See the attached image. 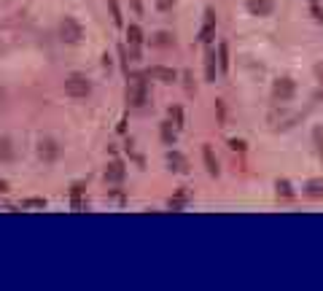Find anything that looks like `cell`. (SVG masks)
<instances>
[{
	"mask_svg": "<svg viewBox=\"0 0 323 291\" xmlns=\"http://www.w3.org/2000/svg\"><path fill=\"white\" fill-rule=\"evenodd\" d=\"M148 78H154V81H162V84H172L178 78V73L172 70V67H164V65H151L146 70Z\"/></svg>",
	"mask_w": 323,
	"mask_h": 291,
	"instance_id": "cell-7",
	"label": "cell"
},
{
	"mask_svg": "<svg viewBox=\"0 0 323 291\" xmlns=\"http://www.w3.org/2000/svg\"><path fill=\"white\" fill-rule=\"evenodd\" d=\"M229 148H232V151L245 154L248 151V143H245V140H240V138H232V140H229Z\"/></svg>",
	"mask_w": 323,
	"mask_h": 291,
	"instance_id": "cell-21",
	"label": "cell"
},
{
	"mask_svg": "<svg viewBox=\"0 0 323 291\" xmlns=\"http://www.w3.org/2000/svg\"><path fill=\"white\" fill-rule=\"evenodd\" d=\"M202 159H205V167H207V173L216 178L218 173H221V167H218V159H216V154H213V148L210 146H202Z\"/></svg>",
	"mask_w": 323,
	"mask_h": 291,
	"instance_id": "cell-12",
	"label": "cell"
},
{
	"mask_svg": "<svg viewBox=\"0 0 323 291\" xmlns=\"http://www.w3.org/2000/svg\"><path fill=\"white\" fill-rule=\"evenodd\" d=\"M108 5H111V11H113V22H116V25H121V11H119V3H116V0H108Z\"/></svg>",
	"mask_w": 323,
	"mask_h": 291,
	"instance_id": "cell-23",
	"label": "cell"
},
{
	"mask_svg": "<svg viewBox=\"0 0 323 291\" xmlns=\"http://www.w3.org/2000/svg\"><path fill=\"white\" fill-rule=\"evenodd\" d=\"M62 89H65L67 97H73V100H84V97L92 95V81L86 73H70V76H65V81H62Z\"/></svg>",
	"mask_w": 323,
	"mask_h": 291,
	"instance_id": "cell-1",
	"label": "cell"
},
{
	"mask_svg": "<svg viewBox=\"0 0 323 291\" xmlns=\"http://www.w3.org/2000/svg\"><path fill=\"white\" fill-rule=\"evenodd\" d=\"M213 35H216V11L205 8V19H202V27H199V41L210 43Z\"/></svg>",
	"mask_w": 323,
	"mask_h": 291,
	"instance_id": "cell-6",
	"label": "cell"
},
{
	"mask_svg": "<svg viewBox=\"0 0 323 291\" xmlns=\"http://www.w3.org/2000/svg\"><path fill=\"white\" fill-rule=\"evenodd\" d=\"M293 95H296V81H293V78H278V81L272 84V97L275 100L288 102Z\"/></svg>",
	"mask_w": 323,
	"mask_h": 291,
	"instance_id": "cell-5",
	"label": "cell"
},
{
	"mask_svg": "<svg viewBox=\"0 0 323 291\" xmlns=\"http://www.w3.org/2000/svg\"><path fill=\"white\" fill-rule=\"evenodd\" d=\"M170 113H175V127L181 129L183 127V111H181V108H170Z\"/></svg>",
	"mask_w": 323,
	"mask_h": 291,
	"instance_id": "cell-25",
	"label": "cell"
},
{
	"mask_svg": "<svg viewBox=\"0 0 323 291\" xmlns=\"http://www.w3.org/2000/svg\"><path fill=\"white\" fill-rule=\"evenodd\" d=\"M127 38H129V46L132 49H137L143 43V30H140V25H129L127 27Z\"/></svg>",
	"mask_w": 323,
	"mask_h": 291,
	"instance_id": "cell-15",
	"label": "cell"
},
{
	"mask_svg": "<svg viewBox=\"0 0 323 291\" xmlns=\"http://www.w3.org/2000/svg\"><path fill=\"white\" fill-rule=\"evenodd\" d=\"M162 140H164V146H172V143H175V129H172V122H164V124H162Z\"/></svg>",
	"mask_w": 323,
	"mask_h": 291,
	"instance_id": "cell-17",
	"label": "cell"
},
{
	"mask_svg": "<svg viewBox=\"0 0 323 291\" xmlns=\"http://www.w3.org/2000/svg\"><path fill=\"white\" fill-rule=\"evenodd\" d=\"M16 159V148L14 143H11V138H5V135H0V162L8 164Z\"/></svg>",
	"mask_w": 323,
	"mask_h": 291,
	"instance_id": "cell-11",
	"label": "cell"
},
{
	"mask_svg": "<svg viewBox=\"0 0 323 291\" xmlns=\"http://www.w3.org/2000/svg\"><path fill=\"white\" fill-rule=\"evenodd\" d=\"M313 14H315V19H323V11L318 8V5H313Z\"/></svg>",
	"mask_w": 323,
	"mask_h": 291,
	"instance_id": "cell-27",
	"label": "cell"
},
{
	"mask_svg": "<svg viewBox=\"0 0 323 291\" xmlns=\"http://www.w3.org/2000/svg\"><path fill=\"white\" fill-rule=\"evenodd\" d=\"M218 70H221V76L224 73H229V46L226 43L218 46Z\"/></svg>",
	"mask_w": 323,
	"mask_h": 291,
	"instance_id": "cell-16",
	"label": "cell"
},
{
	"mask_svg": "<svg viewBox=\"0 0 323 291\" xmlns=\"http://www.w3.org/2000/svg\"><path fill=\"white\" fill-rule=\"evenodd\" d=\"M25 208H46V199H25Z\"/></svg>",
	"mask_w": 323,
	"mask_h": 291,
	"instance_id": "cell-24",
	"label": "cell"
},
{
	"mask_svg": "<svg viewBox=\"0 0 323 291\" xmlns=\"http://www.w3.org/2000/svg\"><path fill=\"white\" fill-rule=\"evenodd\" d=\"M183 205H186V194H183V192H181V194H178V197H175V199H170V208H172V210H178V208H183Z\"/></svg>",
	"mask_w": 323,
	"mask_h": 291,
	"instance_id": "cell-22",
	"label": "cell"
},
{
	"mask_svg": "<svg viewBox=\"0 0 323 291\" xmlns=\"http://www.w3.org/2000/svg\"><path fill=\"white\" fill-rule=\"evenodd\" d=\"M0 102H3V89H0Z\"/></svg>",
	"mask_w": 323,
	"mask_h": 291,
	"instance_id": "cell-30",
	"label": "cell"
},
{
	"mask_svg": "<svg viewBox=\"0 0 323 291\" xmlns=\"http://www.w3.org/2000/svg\"><path fill=\"white\" fill-rule=\"evenodd\" d=\"M8 192V184H5V181H0V194H5Z\"/></svg>",
	"mask_w": 323,
	"mask_h": 291,
	"instance_id": "cell-28",
	"label": "cell"
},
{
	"mask_svg": "<svg viewBox=\"0 0 323 291\" xmlns=\"http://www.w3.org/2000/svg\"><path fill=\"white\" fill-rule=\"evenodd\" d=\"M132 3H135V11L140 14V11H143V8H140V0H132Z\"/></svg>",
	"mask_w": 323,
	"mask_h": 291,
	"instance_id": "cell-29",
	"label": "cell"
},
{
	"mask_svg": "<svg viewBox=\"0 0 323 291\" xmlns=\"http://www.w3.org/2000/svg\"><path fill=\"white\" fill-rule=\"evenodd\" d=\"M167 164L172 173H189V159L181 151H167Z\"/></svg>",
	"mask_w": 323,
	"mask_h": 291,
	"instance_id": "cell-9",
	"label": "cell"
},
{
	"mask_svg": "<svg viewBox=\"0 0 323 291\" xmlns=\"http://www.w3.org/2000/svg\"><path fill=\"white\" fill-rule=\"evenodd\" d=\"M304 194H307L310 199H321L323 197V178H310L307 184H304Z\"/></svg>",
	"mask_w": 323,
	"mask_h": 291,
	"instance_id": "cell-14",
	"label": "cell"
},
{
	"mask_svg": "<svg viewBox=\"0 0 323 291\" xmlns=\"http://www.w3.org/2000/svg\"><path fill=\"white\" fill-rule=\"evenodd\" d=\"M245 5L253 16H269L275 11V0H245Z\"/></svg>",
	"mask_w": 323,
	"mask_h": 291,
	"instance_id": "cell-8",
	"label": "cell"
},
{
	"mask_svg": "<svg viewBox=\"0 0 323 291\" xmlns=\"http://www.w3.org/2000/svg\"><path fill=\"white\" fill-rule=\"evenodd\" d=\"M127 100H129L132 108H143L148 102V87L143 78H135V81L127 87Z\"/></svg>",
	"mask_w": 323,
	"mask_h": 291,
	"instance_id": "cell-3",
	"label": "cell"
},
{
	"mask_svg": "<svg viewBox=\"0 0 323 291\" xmlns=\"http://www.w3.org/2000/svg\"><path fill=\"white\" fill-rule=\"evenodd\" d=\"M157 5H159L162 11H170L172 8V0H157Z\"/></svg>",
	"mask_w": 323,
	"mask_h": 291,
	"instance_id": "cell-26",
	"label": "cell"
},
{
	"mask_svg": "<svg viewBox=\"0 0 323 291\" xmlns=\"http://www.w3.org/2000/svg\"><path fill=\"white\" fill-rule=\"evenodd\" d=\"M313 140H315V148H318V157L323 159V127H315Z\"/></svg>",
	"mask_w": 323,
	"mask_h": 291,
	"instance_id": "cell-20",
	"label": "cell"
},
{
	"mask_svg": "<svg viewBox=\"0 0 323 291\" xmlns=\"http://www.w3.org/2000/svg\"><path fill=\"white\" fill-rule=\"evenodd\" d=\"M278 197L293 199V189H291V184H288V181H278Z\"/></svg>",
	"mask_w": 323,
	"mask_h": 291,
	"instance_id": "cell-18",
	"label": "cell"
},
{
	"mask_svg": "<svg viewBox=\"0 0 323 291\" xmlns=\"http://www.w3.org/2000/svg\"><path fill=\"white\" fill-rule=\"evenodd\" d=\"M205 78L207 81H216V49L213 46H207V51H205Z\"/></svg>",
	"mask_w": 323,
	"mask_h": 291,
	"instance_id": "cell-13",
	"label": "cell"
},
{
	"mask_svg": "<svg viewBox=\"0 0 323 291\" xmlns=\"http://www.w3.org/2000/svg\"><path fill=\"white\" fill-rule=\"evenodd\" d=\"M81 38H84V27H81V22H76L73 16H65V19L60 22V41L78 43Z\"/></svg>",
	"mask_w": 323,
	"mask_h": 291,
	"instance_id": "cell-2",
	"label": "cell"
},
{
	"mask_svg": "<svg viewBox=\"0 0 323 291\" xmlns=\"http://www.w3.org/2000/svg\"><path fill=\"white\" fill-rule=\"evenodd\" d=\"M151 43H154V46H170V43H172V35L162 30V32H157V35H154Z\"/></svg>",
	"mask_w": 323,
	"mask_h": 291,
	"instance_id": "cell-19",
	"label": "cell"
},
{
	"mask_svg": "<svg viewBox=\"0 0 323 291\" xmlns=\"http://www.w3.org/2000/svg\"><path fill=\"white\" fill-rule=\"evenodd\" d=\"M60 154H62V146L57 143L54 138H40V140H38V157L43 159L46 164L57 162V159H60Z\"/></svg>",
	"mask_w": 323,
	"mask_h": 291,
	"instance_id": "cell-4",
	"label": "cell"
},
{
	"mask_svg": "<svg viewBox=\"0 0 323 291\" xmlns=\"http://www.w3.org/2000/svg\"><path fill=\"white\" fill-rule=\"evenodd\" d=\"M124 175H127V170H124V164H121L119 159L105 167V181H108V184H121V181H124Z\"/></svg>",
	"mask_w": 323,
	"mask_h": 291,
	"instance_id": "cell-10",
	"label": "cell"
}]
</instances>
